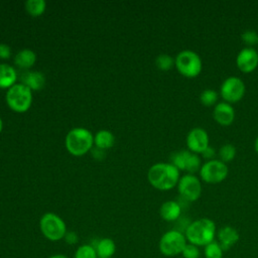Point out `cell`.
<instances>
[{"label":"cell","instance_id":"6da1fadb","mask_svg":"<svg viewBox=\"0 0 258 258\" xmlns=\"http://www.w3.org/2000/svg\"><path fill=\"white\" fill-rule=\"evenodd\" d=\"M147 178L154 188L169 190L177 185L180 171L170 162H157L149 167Z\"/></svg>","mask_w":258,"mask_h":258},{"label":"cell","instance_id":"7a4b0ae2","mask_svg":"<svg viewBox=\"0 0 258 258\" xmlns=\"http://www.w3.org/2000/svg\"><path fill=\"white\" fill-rule=\"evenodd\" d=\"M184 235L188 243L198 247H205L209 243L215 241L217 227L213 220L209 218H201L192 221L186 226Z\"/></svg>","mask_w":258,"mask_h":258},{"label":"cell","instance_id":"3957f363","mask_svg":"<svg viewBox=\"0 0 258 258\" xmlns=\"http://www.w3.org/2000/svg\"><path fill=\"white\" fill-rule=\"evenodd\" d=\"M64 144L67 150L74 156H82L92 149L94 144V135L84 127L71 129L66 135Z\"/></svg>","mask_w":258,"mask_h":258},{"label":"cell","instance_id":"277c9868","mask_svg":"<svg viewBox=\"0 0 258 258\" xmlns=\"http://www.w3.org/2000/svg\"><path fill=\"white\" fill-rule=\"evenodd\" d=\"M174 67L181 76L192 79L201 74L203 70V61L196 51L183 49L174 57Z\"/></svg>","mask_w":258,"mask_h":258},{"label":"cell","instance_id":"5b68a950","mask_svg":"<svg viewBox=\"0 0 258 258\" xmlns=\"http://www.w3.org/2000/svg\"><path fill=\"white\" fill-rule=\"evenodd\" d=\"M6 103L15 112L27 111L32 103V91L22 83H16L6 92Z\"/></svg>","mask_w":258,"mask_h":258},{"label":"cell","instance_id":"8992f818","mask_svg":"<svg viewBox=\"0 0 258 258\" xmlns=\"http://www.w3.org/2000/svg\"><path fill=\"white\" fill-rule=\"evenodd\" d=\"M39 228L41 234L49 241L56 242L63 239L67 226L63 220L54 213H45L39 220Z\"/></svg>","mask_w":258,"mask_h":258},{"label":"cell","instance_id":"52a82bcc","mask_svg":"<svg viewBox=\"0 0 258 258\" xmlns=\"http://www.w3.org/2000/svg\"><path fill=\"white\" fill-rule=\"evenodd\" d=\"M187 241L184 233L179 230H169L165 232L158 244L159 251L166 257H174L180 255Z\"/></svg>","mask_w":258,"mask_h":258},{"label":"cell","instance_id":"ba28073f","mask_svg":"<svg viewBox=\"0 0 258 258\" xmlns=\"http://www.w3.org/2000/svg\"><path fill=\"white\" fill-rule=\"evenodd\" d=\"M228 165L220 159L205 161L199 171L200 179L207 183L216 184L225 180L228 176Z\"/></svg>","mask_w":258,"mask_h":258},{"label":"cell","instance_id":"9c48e42d","mask_svg":"<svg viewBox=\"0 0 258 258\" xmlns=\"http://www.w3.org/2000/svg\"><path fill=\"white\" fill-rule=\"evenodd\" d=\"M170 163H172L179 171H186L190 174H195V172L200 171L203 164L200 155L189 151L188 149H181L172 152L170 156Z\"/></svg>","mask_w":258,"mask_h":258},{"label":"cell","instance_id":"30bf717a","mask_svg":"<svg viewBox=\"0 0 258 258\" xmlns=\"http://www.w3.org/2000/svg\"><path fill=\"white\" fill-rule=\"evenodd\" d=\"M246 92L244 82L236 76L228 77L223 81L220 87V96L229 104H234L243 99Z\"/></svg>","mask_w":258,"mask_h":258},{"label":"cell","instance_id":"8fae6325","mask_svg":"<svg viewBox=\"0 0 258 258\" xmlns=\"http://www.w3.org/2000/svg\"><path fill=\"white\" fill-rule=\"evenodd\" d=\"M177 189L181 199L190 203L200 199L203 191V186L200 177L196 176L195 174L186 173L180 176L177 183Z\"/></svg>","mask_w":258,"mask_h":258},{"label":"cell","instance_id":"7c38bea8","mask_svg":"<svg viewBox=\"0 0 258 258\" xmlns=\"http://www.w3.org/2000/svg\"><path fill=\"white\" fill-rule=\"evenodd\" d=\"M185 143L189 151L201 154L210 145L209 134L204 128L195 127L187 133Z\"/></svg>","mask_w":258,"mask_h":258},{"label":"cell","instance_id":"4fadbf2b","mask_svg":"<svg viewBox=\"0 0 258 258\" xmlns=\"http://www.w3.org/2000/svg\"><path fill=\"white\" fill-rule=\"evenodd\" d=\"M237 68L244 74L254 72L258 67V50L254 47L242 48L236 56Z\"/></svg>","mask_w":258,"mask_h":258},{"label":"cell","instance_id":"5bb4252c","mask_svg":"<svg viewBox=\"0 0 258 258\" xmlns=\"http://www.w3.org/2000/svg\"><path fill=\"white\" fill-rule=\"evenodd\" d=\"M213 118L218 124L229 126L235 120V109L227 102H219L214 107Z\"/></svg>","mask_w":258,"mask_h":258},{"label":"cell","instance_id":"9a60e30c","mask_svg":"<svg viewBox=\"0 0 258 258\" xmlns=\"http://www.w3.org/2000/svg\"><path fill=\"white\" fill-rule=\"evenodd\" d=\"M217 238L218 243L221 245V247L225 250L231 249L240 239L239 232L232 226H223L220 228L217 232Z\"/></svg>","mask_w":258,"mask_h":258},{"label":"cell","instance_id":"2e32d148","mask_svg":"<svg viewBox=\"0 0 258 258\" xmlns=\"http://www.w3.org/2000/svg\"><path fill=\"white\" fill-rule=\"evenodd\" d=\"M181 206L176 201H166L159 209V215L162 220L166 222H174L179 219L181 215Z\"/></svg>","mask_w":258,"mask_h":258},{"label":"cell","instance_id":"e0dca14e","mask_svg":"<svg viewBox=\"0 0 258 258\" xmlns=\"http://www.w3.org/2000/svg\"><path fill=\"white\" fill-rule=\"evenodd\" d=\"M21 83L31 91H39L45 84V77L39 71H27L22 74Z\"/></svg>","mask_w":258,"mask_h":258},{"label":"cell","instance_id":"ac0fdd59","mask_svg":"<svg viewBox=\"0 0 258 258\" xmlns=\"http://www.w3.org/2000/svg\"><path fill=\"white\" fill-rule=\"evenodd\" d=\"M17 80V73L15 69L8 64L1 62L0 63V88L1 89H9L13 85H15Z\"/></svg>","mask_w":258,"mask_h":258},{"label":"cell","instance_id":"d6986e66","mask_svg":"<svg viewBox=\"0 0 258 258\" xmlns=\"http://www.w3.org/2000/svg\"><path fill=\"white\" fill-rule=\"evenodd\" d=\"M36 61V53L30 48L19 50L14 56V63L20 69H30Z\"/></svg>","mask_w":258,"mask_h":258},{"label":"cell","instance_id":"ffe728a7","mask_svg":"<svg viewBox=\"0 0 258 258\" xmlns=\"http://www.w3.org/2000/svg\"><path fill=\"white\" fill-rule=\"evenodd\" d=\"M98 258H112L116 252V244L111 238H102L93 245Z\"/></svg>","mask_w":258,"mask_h":258},{"label":"cell","instance_id":"44dd1931","mask_svg":"<svg viewBox=\"0 0 258 258\" xmlns=\"http://www.w3.org/2000/svg\"><path fill=\"white\" fill-rule=\"evenodd\" d=\"M115 143V136L114 134L106 129L99 130L94 135V144L99 149H108L111 148Z\"/></svg>","mask_w":258,"mask_h":258},{"label":"cell","instance_id":"7402d4cb","mask_svg":"<svg viewBox=\"0 0 258 258\" xmlns=\"http://www.w3.org/2000/svg\"><path fill=\"white\" fill-rule=\"evenodd\" d=\"M46 8L44 0H27L25 1V9L33 17L41 15Z\"/></svg>","mask_w":258,"mask_h":258},{"label":"cell","instance_id":"603a6c76","mask_svg":"<svg viewBox=\"0 0 258 258\" xmlns=\"http://www.w3.org/2000/svg\"><path fill=\"white\" fill-rule=\"evenodd\" d=\"M218 98H219V94L214 89H205L204 91H202L199 97L200 102L205 107H212V106L215 107V105L218 103Z\"/></svg>","mask_w":258,"mask_h":258},{"label":"cell","instance_id":"cb8c5ba5","mask_svg":"<svg viewBox=\"0 0 258 258\" xmlns=\"http://www.w3.org/2000/svg\"><path fill=\"white\" fill-rule=\"evenodd\" d=\"M236 152V147L233 144L225 143L220 147L218 151L219 159L227 164L228 162H231L235 158Z\"/></svg>","mask_w":258,"mask_h":258},{"label":"cell","instance_id":"d4e9b609","mask_svg":"<svg viewBox=\"0 0 258 258\" xmlns=\"http://www.w3.org/2000/svg\"><path fill=\"white\" fill-rule=\"evenodd\" d=\"M204 255L205 258H223L224 249L215 240L204 247Z\"/></svg>","mask_w":258,"mask_h":258},{"label":"cell","instance_id":"484cf974","mask_svg":"<svg viewBox=\"0 0 258 258\" xmlns=\"http://www.w3.org/2000/svg\"><path fill=\"white\" fill-rule=\"evenodd\" d=\"M155 64L160 71H168L174 67V58L167 53H161L156 56Z\"/></svg>","mask_w":258,"mask_h":258},{"label":"cell","instance_id":"4316f807","mask_svg":"<svg viewBox=\"0 0 258 258\" xmlns=\"http://www.w3.org/2000/svg\"><path fill=\"white\" fill-rule=\"evenodd\" d=\"M74 258H98V255L93 245L84 244L78 247Z\"/></svg>","mask_w":258,"mask_h":258},{"label":"cell","instance_id":"83f0119b","mask_svg":"<svg viewBox=\"0 0 258 258\" xmlns=\"http://www.w3.org/2000/svg\"><path fill=\"white\" fill-rule=\"evenodd\" d=\"M242 41L247 45V47H253L258 45V33L254 29H247L241 34Z\"/></svg>","mask_w":258,"mask_h":258},{"label":"cell","instance_id":"f1b7e54d","mask_svg":"<svg viewBox=\"0 0 258 258\" xmlns=\"http://www.w3.org/2000/svg\"><path fill=\"white\" fill-rule=\"evenodd\" d=\"M200 254H201L200 248L198 246L187 242L180 255L183 258H200Z\"/></svg>","mask_w":258,"mask_h":258},{"label":"cell","instance_id":"f546056e","mask_svg":"<svg viewBox=\"0 0 258 258\" xmlns=\"http://www.w3.org/2000/svg\"><path fill=\"white\" fill-rule=\"evenodd\" d=\"M201 155H202L203 158H205L207 161L213 160V159H215L214 157L216 156V150L214 149V147H212L211 145H209V146L201 153Z\"/></svg>","mask_w":258,"mask_h":258},{"label":"cell","instance_id":"4dcf8cb0","mask_svg":"<svg viewBox=\"0 0 258 258\" xmlns=\"http://www.w3.org/2000/svg\"><path fill=\"white\" fill-rule=\"evenodd\" d=\"M11 55V47L6 43H0V58L7 59Z\"/></svg>","mask_w":258,"mask_h":258},{"label":"cell","instance_id":"1f68e13d","mask_svg":"<svg viewBox=\"0 0 258 258\" xmlns=\"http://www.w3.org/2000/svg\"><path fill=\"white\" fill-rule=\"evenodd\" d=\"M63 239H64V241H66L68 244L74 245V244H76V243L78 242V235H77L75 232L70 231V232H67V233H66Z\"/></svg>","mask_w":258,"mask_h":258},{"label":"cell","instance_id":"d6a6232c","mask_svg":"<svg viewBox=\"0 0 258 258\" xmlns=\"http://www.w3.org/2000/svg\"><path fill=\"white\" fill-rule=\"evenodd\" d=\"M48 258H69V257L66 256L64 254H54V255L49 256Z\"/></svg>","mask_w":258,"mask_h":258},{"label":"cell","instance_id":"836d02e7","mask_svg":"<svg viewBox=\"0 0 258 258\" xmlns=\"http://www.w3.org/2000/svg\"><path fill=\"white\" fill-rule=\"evenodd\" d=\"M254 149H255V151L258 153V136L256 137L255 142H254Z\"/></svg>","mask_w":258,"mask_h":258},{"label":"cell","instance_id":"e575fe53","mask_svg":"<svg viewBox=\"0 0 258 258\" xmlns=\"http://www.w3.org/2000/svg\"><path fill=\"white\" fill-rule=\"evenodd\" d=\"M2 129H3V121H2V119L0 117V133L2 132Z\"/></svg>","mask_w":258,"mask_h":258},{"label":"cell","instance_id":"d590c367","mask_svg":"<svg viewBox=\"0 0 258 258\" xmlns=\"http://www.w3.org/2000/svg\"><path fill=\"white\" fill-rule=\"evenodd\" d=\"M257 50H258V49H257Z\"/></svg>","mask_w":258,"mask_h":258}]
</instances>
